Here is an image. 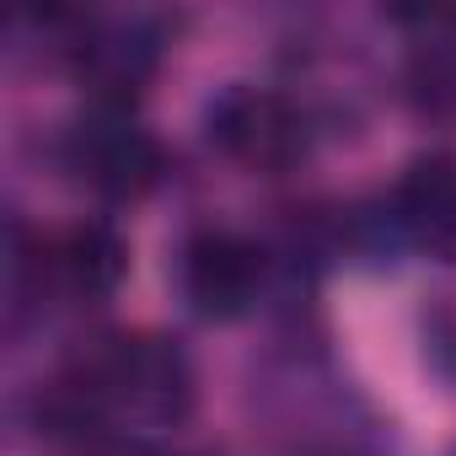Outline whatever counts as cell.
I'll return each mask as SVG.
<instances>
[{
	"mask_svg": "<svg viewBox=\"0 0 456 456\" xmlns=\"http://www.w3.org/2000/svg\"><path fill=\"white\" fill-rule=\"evenodd\" d=\"M22 269H33L38 290L92 306V301H108L118 290V280L129 269V248H124V237L113 232V225L81 220V225H70V232L38 242L28 258H17V274Z\"/></svg>",
	"mask_w": 456,
	"mask_h": 456,
	"instance_id": "277c9868",
	"label": "cell"
},
{
	"mask_svg": "<svg viewBox=\"0 0 456 456\" xmlns=\"http://www.w3.org/2000/svg\"><path fill=\"white\" fill-rule=\"evenodd\" d=\"M419 344H424L429 376L456 392V306H451V301H435V306L419 317Z\"/></svg>",
	"mask_w": 456,
	"mask_h": 456,
	"instance_id": "ba28073f",
	"label": "cell"
},
{
	"mask_svg": "<svg viewBox=\"0 0 456 456\" xmlns=\"http://www.w3.org/2000/svg\"><path fill=\"white\" fill-rule=\"evenodd\" d=\"M204 124H209V140L237 167L269 172V177L290 172L306 156V145H312L306 113L290 97H280L269 86H248V81H237V86H225L220 97H209Z\"/></svg>",
	"mask_w": 456,
	"mask_h": 456,
	"instance_id": "3957f363",
	"label": "cell"
},
{
	"mask_svg": "<svg viewBox=\"0 0 456 456\" xmlns=\"http://www.w3.org/2000/svg\"><path fill=\"white\" fill-rule=\"evenodd\" d=\"M134 456H188V451H134Z\"/></svg>",
	"mask_w": 456,
	"mask_h": 456,
	"instance_id": "9c48e42d",
	"label": "cell"
},
{
	"mask_svg": "<svg viewBox=\"0 0 456 456\" xmlns=\"http://www.w3.org/2000/svg\"><path fill=\"white\" fill-rule=\"evenodd\" d=\"M392 220L408 248H424L435 258H456V161L451 156H419L408 177L397 183Z\"/></svg>",
	"mask_w": 456,
	"mask_h": 456,
	"instance_id": "52a82bcc",
	"label": "cell"
},
{
	"mask_svg": "<svg viewBox=\"0 0 456 456\" xmlns=\"http://www.w3.org/2000/svg\"><path fill=\"white\" fill-rule=\"evenodd\" d=\"M65 172L102 199H140L161 177V145L129 108H92L65 129Z\"/></svg>",
	"mask_w": 456,
	"mask_h": 456,
	"instance_id": "7a4b0ae2",
	"label": "cell"
},
{
	"mask_svg": "<svg viewBox=\"0 0 456 456\" xmlns=\"http://www.w3.org/2000/svg\"><path fill=\"white\" fill-rule=\"evenodd\" d=\"M70 60L102 108H129V97H140L161 65V38L145 22H81Z\"/></svg>",
	"mask_w": 456,
	"mask_h": 456,
	"instance_id": "8992f818",
	"label": "cell"
},
{
	"mask_svg": "<svg viewBox=\"0 0 456 456\" xmlns=\"http://www.w3.org/2000/svg\"><path fill=\"white\" fill-rule=\"evenodd\" d=\"M177 280H183V301L204 322H232V317L253 312V301L264 290V253L253 242H242L237 232H199L183 248Z\"/></svg>",
	"mask_w": 456,
	"mask_h": 456,
	"instance_id": "5b68a950",
	"label": "cell"
},
{
	"mask_svg": "<svg viewBox=\"0 0 456 456\" xmlns=\"http://www.w3.org/2000/svg\"><path fill=\"white\" fill-rule=\"evenodd\" d=\"M70 381L86 387L108 413L172 429L193 413V360L161 333H108L76 365Z\"/></svg>",
	"mask_w": 456,
	"mask_h": 456,
	"instance_id": "6da1fadb",
	"label": "cell"
}]
</instances>
